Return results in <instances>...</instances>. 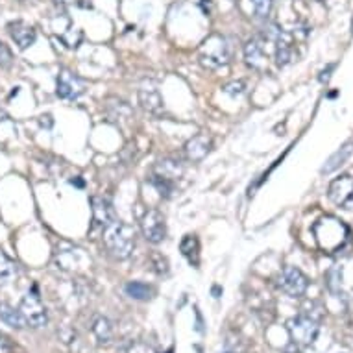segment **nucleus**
<instances>
[{"label":"nucleus","instance_id":"12","mask_svg":"<svg viewBox=\"0 0 353 353\" xmlns=\"http://www.w3.org/2000/svg\"><path fill=\"white\" fill-rule=\"evenodd\" d=\"M244 59H246L248 67H252L257 72H263L268 67L267 52H265V47L261 45L259 39H252L244 45Z\"/></svg>","mask_w":353,"mask_h":353},{"label":"nucleus","instance_id":"14","mask_svg":"<svg viewBox=\"0 0 353 353\" xmlns=\"http://www.w3.org/2000/svg\"><path fill=\"white\" fill-rule=\"evenodd\" d=\"M91 205H93V222L97 226H110L111 222H115L117 214L115 209L111 205V202H108L105 198L102 196H93L91 198Z\"/></svg>","mask_w":353,"mask_h":353},{"label":"nucleus","instance_id":"19","mask_svg":"<svg viewBox=\"0 0 353 353\" xmlns=\"http://www.w3.org/2000/svg\"><path fill=\"white\" fill-rule=\"evenodd\" d=\"M276 45V63L279 67H285L292 61V43H290V35L285 34L279 41L274 43Z\"/></svg>","mask_w":353,"mask_h":353},{"label":"nucleus","instance_id":"25","mask_svg":"<svg viewBox=\"0 0 353 353\" xmlns=\"http://www.w3.org/2000/svg\"><path fill=\"white\" fill-rule=\"evenodd\" d=\"M150 181H152V185L156 187L157 192H159L163 198L172 196V192H174L172 181L165 180V178H159V176H154V174H150Z\"/></svg>","mask_w":353,"mask_h":353},{"label":"nucleus","instance_id":"11","mask_svg":"<svg viewBox=\"0 0 353 353\" xmlns=\"http://www.w3.org/2000/svg\"><path fill=\"white\" fill-rule=\"evenodd\" d=\"M8 32H10V37L15 41L21 50L32 47L35 43V37H37V32H35L34 26H30L28 23L24 21H15V23L8 24Z\"/></svg>","mask_w":353,"mask_h":353},{"label":"nucleus","instance_id":"10","mask_svg":"<svg viewBox=\"0 0 353 353\" xmlns=\"http://www.w3.org/2000/svg\"><path fill=\"white\" fill-rule=\"evenodd\" d=\"M211 146H213V139L208 134H198L192 139L187 141L185 146H183V152H185V157L189 161L200 163L208 157V154L211 152Z\"/></svg>","mask_w":353,"mask_h":353},{"label":"nucleus","instance_id":"20","mask_svg":"<svg viewBox=\"0 0 353 353\" xmlns=\"http://www.w3.org/2000/svg\"><path fill=\"white\" fill-rule=\"evenodd\" d=\"M126 294L134 300H150L152 294H154V289L150 285L143 283V281H130V283L124 287Z\"/></svg>","mask_w":353,"mask_h":353},{"label":"nucleus","instance_id":"26","mask_svg":"<svg viewBox=\"0 0 353 353\" xmlns=\"http://www.w3.org/2000/svg\"><path fill=\"white\" fill-rule=\"evenodd\" d=\"M341 278H342V270L339 267L331 268L330 272H327V276H325V279H327V287H330L331 292H336V290L341 289Z\"/></svg>","mask_w":353,"mask_h":353},{"label":"nucleus","instance_id":"8","mask_svg":"<svg viewBox=\"0 0 353 353\" xmlns=\"http://www.w3.org/2000/svg\"><path fill=\"white\" fill-rule=\"evenodd\" d=\"M327 196L335 205L344 209H353V176H341L331 181Z\"/></svg>","mask_w":353,"mask_h":353},{"label":"nucleus","instance_id":"13","mask_svg":"<svg viewBox=\"0 0 353 353\" xmlns=\"http://www.w3.org/2000/svg\"><path fill=\"white\" fill-rule=\"evenodd\" d=\"M139 104L143 105V110L146 113H150L154 117H159L165 111V102H163L161 94L156 87H141L139 89Z\"/></svg>","mask_w":353,"mask_h":353},{"label":"nucleus","instance_id":"16","mask_svg":"<svg viewBox=\"0 0 353 353\" xmlns=\"http://www.w3.org/2000/svg\"><path fill=\"white\" fill-rule=\"evenodd\" d=\"M0 320L10 327H13V330H24L26 327V322H24L21 311L10 305V303H4V301L0 303Z\"/></svg>","mask_w":353,"mask_h":353},{"label":"nucleus","instance_id":"3","mask_svg":"<svg viewBox=\"0 0 353 353\" xmlns=\"http://www.w3.org/2000/svg\"><path fill=\"white\" fill-rule=\"evenodd\" d=\"M19 311L23 314L24 322L30 327H35L39 330L43 325H47L48 322V314L47 309L43 305L39 294H37V289H32L28 294H24V298L21 300V305H19Z\"/></svg>","mask_w":353,"mask_h":353},{"label":"nucleus","instance_id":"4","mask_svg":"<svg viewBox=\"0 0 353 353\" xmlns=\"http://www.w3.org/2000/svg\"><path fill=\"white\" fill-rule=\"evenodd\" d=\"M278 287L290 298H301L307 292L309 279L300 268L285 267L278 278Z\"/></svg>","mask_w":353,"mask_h":353},{"label":"nucleus","instance_id":"6","mask_svg":"<svg viewBox=\"0 0 353 353\" xmlns=\"http://www.w3.org/2000/svg\"><path fill=\"white\" fill-rule=\"evenodd\" d=\"M56 93L59 99L76 100L85 93V83L69 69H61L58 72V80H56Z\"/></svg>","mask_w":353,"mask_h":353},{"label":"nucleus","instance_id":"21","mask_svg":"<svg viewBox=\"0 0 353 353\" xmlns=\"http://www.w3.org/2000/svg\"><path fill=\"white\" fill-rule=\"evenodd\" d=\"M91 330H93L94 336L99 339L100 344H105V342L111 341V336H113V327H111V322L104 316H99V319L94 320L93 325H91Z\"/></svg>","mask_w":353,"mask_h":353},{"label":"nucleus","instance_id":"27","mask_svg":"<svg viewBox=\"0 0 353 353\" xmlns=\"http://www.w3.org/2000/svg\"><path fill=\"white\" fill-rule=\"evenodd\" d=\"M244 81L239 80V81H232V83H226V85L222 87V91L230 97H241L244 93Z\"/></svg>","mask_w":353,"mask_h":353},{"label":"nucleus","instance_id":"15","mask_svg":"<svg viewBox=\"0 0 353 353\" xmlns=\"http://www.w3.org/2000/svg\"><path fill=\"white\" fill-rule=\"evenodd\" d=\"M152 174L176 183V180H180L181 174H183V165L176 159H163V161H157L154 165Z\"/></svg>","mask_w":353,"mask_h":353},{"label":"nucleus","instance_id":"23","mask_svg":"<svg viewBox=\"0 0 353 353\" xmlns=\"http://www.w3.org/2000/svg\"><path fill=\"white\" fill-rule=\"evenodd\" d=\"M17 276V263L0 250V279H12Z\"/></svg>","mask_w":353,"mask_h":353},{"label":"nucleus","instance_id":"31","mask_svg":"<svg viewBox=\"0 0 353 353\" xmlns=\"http://www.w3.org/2000/svg\"><path fill=\"white\" fill-rule=\"evenodd\" d=\"M333 69H335V65H330L327 69L322 70V74H320V81H322V83H325V81H330L331 70H333Z\"/></svg>","mask_w":353,"mask_h":353},{"label":"nucleus","instance_id":"5","mask_svg":"<svg viewBox=\"0 0 353 353\" xmlns=\"http://www.w3.org/2000/svg\"><path fill=\"white\" fill-rule=\"evenodd\" d=\"M319 324L311 316H296L289 322L290 339L298 346H311L319 336Z\"/></svg>","mask_w":353,"mask_h":353},{"label":"nucleus","instance_id":"7","mask_svg":"<svg viewBox=\"0 0 353 353\" xmlns=\"http://www.w3.org/2000/svg\"><path fill=\"white\" fill-rule=\"evenodd\" d=\"M141 232L145 235V239L152 244H159L167 235V224L163 214L156 209H148L143 219H141Z\"/></svg>","mask_w":353,"mask_h":353},{"label":"nucleus","instance_id":"22","mask_svg":"<svg viewBox=\"0 0 353 353\" xmlns=\"http://www.w3.org/2000/svg\"><path fill=\"white\" fill-rule=\"evenodd\" d=\"M108 111H110V117L113 121L122 122V121H130L132 119V108L126 104V102H122V100H115L113 104L108 105Z\"/></svg>","mask_w":353,"mask_h":353},{"label":"nucleus","instance_id":"32","mask_svg":"<svg viewBox=\"0 0 353 353\" xmlns=\"http://www.w3.org/2000/svg\"><path fill=\"white\" fill-rule=\"evenodd\" d=\"M352 34H353V17H352Z\"/></svg>","mask_w":353,"mask_h":353},{"label":"nucleus","instance_id":"9","mask_svg":"<svg viewBox=\"0 0 353 353\" xmlns=\"http://www.w3.org/2000/svg\"><path fill=\"white\" fill-rule=\"evenodd\" d=\"M320 226L324 228V230H327V239L320 241V246L325 250H331V252L341 248L347 237V228L335 219L320 220Z\"/></svg>","mask_w":353,"mask_h":353},{"label":"nucleus","instance_id":"33","mask_svg":"<svg viewBox=\"0 0 353 353\" xmlns=\"http://www.w3.org/2000/svg\"><path fill=\"white\" fill-rule=\"evenodd\" d=\"M320 2H325V0H320Z\"/></svg>","mask_w":353,"mask_h":353},{"label":"nucleus","instance_id":"24","mask_svg":"<svg viewBox=\"0 0 353 353\" xmlns=\"http://www.w3.org/2000/svg\"><path fill=\"white\" fill-rule=\"evenodd\" d=\"M246 2L252 6L255 17L267 19L272 12V0H246Z\"/></svg>","mask_w":353,"mask_h":353},{"label":"nucleus","instance_id":"29","mask_svg":"<svg viewBox=\"0 0 353 353\" xmlns=\"http://www.w3.org/2000/svg\"><path fill=\"white\" fill-rule=\"evenodd\" d=\"M152 263H156V270L159 274H167V270H168V263H167V259H165V257H161V255L159 254H154L152 255Z\"/></svg>","mask_w":353,"mask_h":353},{"label":"nucleus","instance_id":"30","mask_svg":"<svg viewBox=\"0 0 353 353\" xmlns=\"http://www.w3.org/2000/svg\"><path fill=\"white\" fill-rule=\"evenodd\" d=\"M0 353H13V346L4 333H0Z\"/></svg>","mask_w":353,"mask_h":353},{"label":"nucleus","instance_id":"2","mask_svg":"<svg viewBox=\"0 0 353 353\" xmlns=\"http://www.w3.org/2000/svg\"><path fill=\"white\" fill-rule=\"evenodd\" d=\"M230 61V50H228L226 39L219 34L209 35L200 47V63L205 69H220Z\"/></svg>","mask_w":353,"mask_h":353},{"label":"nucleus","instance_id":"1","mask_svg":"<svg viewBox=\"0 0 353 353\" xmlns=\"http://www.w3.org/2000/svg\"><path fill=\"white\" fill-rule=\"evenodd\" d=\"M104 246L115 259H128L135 248L134 228L121 220L111 222L110 226L104 228Z\"/></svg>","mask_w":353,"mask_h":353},{"label":"nucleus","instance_id":"18","mask_svg":"<svg viewBox=\"0 0 353 353\" xmlns=\"http://www.w3.org/2000/svg\"><path fill=\"white\" fill-rule=\"evenodd\" d=\"M180 250L191 265H194V267L200 265V241H198L196 235H185L180 244Z\"/></svg>","mask_w":353,"mask_h":353},{"label":"nucleus","instance_id":"17","mask_svg":"<svg viewBox=\"0 0 353 353\" xmlns=\"http://www.w3.org/2000/svg\"><path fill=\"white\" fill-rule=\"evenodd\" d=\"M352 154H353V141H350V143H346V145L342 146L341 150H336L335 154H333V156L327 159V163H325L324 167H322V170H320V172L322 174L335 172L336 168L346 163V159L352 156Z\"/></svg>","mask_w":353,"mask_h":353},{"label":"nucleus","instance_id":"28","mask_svg":"<svg viewBox=\"0 0 353 353\" xmlns=\"http://www.w3.org/2000/svg\"><path fill=\"white\" fill-rule=\"evenodd\" d=\"M10 63H12V52H10V48L0 41V67H8Z\"/></svg>","mask_w":353,"mask_h":353},{"label":"nucleus","instance_id":"34","mask_svg":"<svg viewBox=\"0 0 353 353\" xmlns=\"http://www.w3.org/2000/svg\"><path fill=\"white\" fill-rule=\"evenodd\" d=\"M224 353H232V352H224Z\"/></svg>","mask_w":353,"mask_h":353}]
</instances>
